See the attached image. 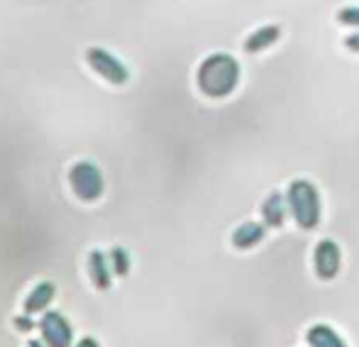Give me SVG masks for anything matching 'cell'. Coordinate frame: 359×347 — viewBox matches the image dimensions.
Wrapping results in <instances>:
<instances>
[{"instance_id":"1","label":"cell","mask_w":359,"mask_h":347,"mask_svg":"<svg viewBox=\"0 0 359 347\" xmlns=\"http://www.w3.org/2000/svg\"><path fill=\"white\" fill-rule=\"evenodd\" d=\"M196 83L201 93L208 98H225L240 83V64L230 54H210L208 59L201 62Z\"/></svg>"},{"instance_id":"2","label":"cell","mask_w":359,"mask_h":347,"mask_svg":"<svg viewBox=\"0 0 359 347\" xmlns=\"http://www.w3.org/2000/svg\"><path fill=\"white\" fill-rule=\"evenodd\" d=\"M286 200L293 220L303 230L318 228V223H320V196H318V189L311 181L308 179L291 181L286 191Z\"/></svg>"},{"instance_id":"3","label":"cell","mask_w":359,"mask_h":347,"mask_svg":"<svg viewBox=\"0 0 359 347\" xmlns=\"http://www.w3.org/2000/svg\"><path fill=\"white\" fill-rule=\"evenodd\" d=\"M69 184H72L74 196L83 203H95L105 191L103 172L98 169V164L88 162V159H81L69 169Z\"/></svg>"},{"instance_id":"4","label":"cell","mask_w":359,"mask_h":347,"mask_svg":"<svg viewBox=\"0 0 359 347\" xmlns=\"http://www.w3.org/2000/svg\"><path fill=\"white\" fill-rule=\"evenodd\" d=\"M83 57L86 64L110 86H125L130 81V69L105 47H88Z\"/></svg>"},{"instance_id":"5","label":"cell","mask_w":359,"mask_h":347,"mask_svg":"<svg viewBox=\"0 0 359 347\" xmlns=\"http://www.w3.org/2000/svg\"><path fill=\"white\" fill-rule=\"evenodd\" d=\"M39 335L47 347H72L74 345V328L64 313L59 311H44L39 318Z\"/></svg>"},{"instance_id":"6","label":"cell","mask_w":359,"mask_h":347,"mask_svg":"<svg viewBox=\"0 0 359 347\" xmlns=\"http://www.w3.org/2000/svg\"><path fill=\"white\" fill-rule=\"evenodd\" d=\"M313 264H316V274L320 276V279H325V281L335 279L342 264V252L335 240H320V243L316 245Z\"/></svg>"},{"instance_id":"7","label":"cell","mask_w":359,"mask_h":347,"mask_svg":"<svg viewBox=\"0 0 359 347\" xmlns=\"http://www.w3.org/2000/svg\"><path fill=\"white\" fill-rule=\"evenodd\" d=\"M54 296H57V284H54V281H39V284H34V289H29V294L25 296L22 311L29 315L44 313V311L49 308V304L54 301Z\"/></svg>"},{"instance_id":"8","label":"cell","mask_w":359,"mask_h":347,"mask_svg":"<svg viewBox=\"0 0 359 347\" xmlns=\"http://www.w3.org/2000/svg\"><path fill=\"white\" fill-rule=\"evenodd\" d=\"M88 276H90V284L98 291L110 289L115 274H113V266H110L108 254H103L100 250H93V252L88 254Z\"/></svg>"},{"instance_id":"9","label":"cell","mask_w":359,"mask_h":347,"mask_svg":"<svg viewBox=\"0 0 359 347\" xmlns=\"http://www.w3.org/2000/svg\"><path fill=\"white\" fill-rule=\"evenodd\" d=\"M286 213H288V200L279 191L269 193L264 203H262V218H264V225H269V228H281L286 220Z\"/></svg>"},{"instance_id":"10","label":"cell","mask_w":359,"mask_h":347,"mask_svg":"<svg viewBox=\"0 0 359 347\" xmlns=\"http://www.w3.org/2000/svg\"><path fill=\"white\" fill-rule=\"evenodd\" d=\"M266 235V225L262 223H245L232 233V247L235 250H250L259 245Z\"/></svg>"},{"instance_id":"11","label":"cell","mask_w":359,"mask_h":347,"mask_svg":"<svg viewBox=\"0 0 359 347\" xmlns=\"http://www.w3.org/2000/svg\"><path fill=\"white\" fill-rule=\"evenodd\" d=\"M279 37H281V29L276 27V25L259 27L245 39V52L247 54H259V52H264V49H269Z\"/></svg>"},{"instance_id":"12","label":"cell","mask_w":359,"mask_h":347,"mask_svg":"<svg viewBox=\"0 0 359 347\" xmlns=\"http://www.w3.org/2000/svg\"><path fill=\"white\" fill-rule=\"evenodd\" d=\"M306 340L311 347H347L345 340L340 338V333L325 323L311 325L306 333Z\"/></svg>"},{"instance_id":"13","label":"cell","mask_w":359,"mask_h":347,"mask_svg":"<svg viewBox=\"0 0 359 347\" xmlns=\"http://www.w3.org/2000/svg\"><path fill=\"white\" fill-rule=\"evenodd\" d=\"M108 259H110V266H113V274L115 276H128L130 274V266H133V259H130V254H128V250L125 247H113L110 250V254H108Z\"/></svg>"},{"instance_id":"14","label":"cell","mask_w":359,"mask_h":347,"mask_svg":"<svg viewBox=\"0 0 359 347\" xmlns=\"http://www.w3.org/2000/svg\"><path fill=\"white\" fill-rule=\"evenodd\" d=\"M337 20L342 25H350V27H359V8L357 5H350V8H342L337 13Z\"/></svg>"},{"instance_id":"15","label":"cell","mask_w":359,"mask_h":347,"mask_svg":"<svg viewBox=\"0 0 359 347\" xmlns=\"http://www.w3.org/2000/svg\"><path fill=\"white\" fill-rule=\"evenodd\" d=\"M13 325H15V330H20V333H32L34 328H39V323H34V318H32L29 313L15 315V318H13Z\"/></svg>"},{"instance_id":"16","label":"cell","mask_w":359,"mask_h":347,"mask_svg":"<svg viewBox=\"0 0 359 347\" xmlns=\"http://www.w3.org/2000/svg\"><path fill=\"white\" fill-rule=\"evenodd\" d=\"M345 47L350 49V52H357L359 54V32L347 34V37H345Z\"/></svg>"},{"instance_id":"17","label":"cell","mask_w":359,"mask_h":347,"mask_svg":"<svg viewBox=\"0 0 359 347\" xmlns=\"http://www.w3.org/2000/svg\"><path fill=\"white\" fill-rule=\"evenodd\" d=\"M76 347H100V343L95 338H81L79 343H76Z\"/></svg>"},{"instance_id":"18","label":"cell","mask_w":359,"mask_h":347,"mask_svg":"<svg viewBox=\"0 0 359 347\" xmlns=\"http://www.w3.org/2000/svg\"><path fill=\"white\" fill-rule=\"evenodd\" d=\"M27 347H47V343H44L42 338H29L27 340Z\"/></svg>"}]
</instances>
